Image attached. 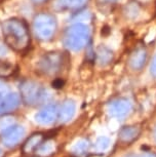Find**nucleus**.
I'll list each match as a JSON object with an SVG mask.
<instances>
[{"label":"nucleus","instance_id":"1","mask_svg":"<svg viewBox=\"0 0 156 157\" xmlns=\"http://www.w3.org/2000/svg\"><path fill=\"white\" fill-rule=\"evenodd\" d=\"M5 44L14 52H24L30 44V32L25 21L20 19L5 20L1 25Z\"/></svg>","mask_w":156,"mask_h":157},{"label":"nucleus","instance_id":"2","mask_svg":"<svg viewBox=\"0 0 156 157\" xmlns=\"http://www.w3.org/2000/svg\"><path fill=\"white\" fill-rule=\"evenodd\" d=\"M90 39V30L85 24L76 23L64 32L63 44L72 52H79L87 45Z\"/></svg>","mask_w":156,"mask_h":157},{"label":"nucleus","instance_id":"3","mask_svg":"<svg viewBox=\"0 0 156 157\" xmlns=\"http://www.w3.org/2000/svg\"><path fill=\"white\" fill-rule=\"evenodd\" d=\"M57 20L51 13H38L33 20V32L37 39L41 41L51 40L57 31Z\"/></svg>","mask_w":156,"mask_h":157},{"label":"nucleus","instance_id":"4","mask_svg":"<svg viewBox=\"0 0 156 157\" xmlns=\"http://www.w3.org/2000/svg\"><path fill=\"white\" fill-rule=\"evenodd\" d=\"M21 98L26 105L35 106L45 102L48 99V93L44 87L32 80H26L20 85Z\"/></svg>","mask_w":156,"mask_h":157},{"label":"nucleus","instance_id":"5","mask_svg":"<svg viewBox=\"0 0 156 157\" xmlns=\"http://www.w3.org/2000/svg\"><path fill=\"white\" fill-rule=\"evenodd\" d=\"M65 65V57L62 52H46L37 62V71L42 75L54 76L60 73Z\"/></svg>","mask_w":156,"mask_h":157},{"label":"nucleus","instance_id":"6","mask_svg":"<svg viewBox=\"0 0 156 157\" xmlns=\"http://www.w3.org/2000/svg\"><path fill=\"white\" fill-rule=\"evenodd\" d=\"M58 115L59 109L57 106L54 104H49L35 115V120L42 125H48V124L54 123L55 119H58Z\"/></svg>","mask_w":156,"mask_h":157},{"label":"nucleus","instance_id":"7","mask_svg":"<svg viewBox=\"0 0 156 157\" xmlns=\"http://www.w3.org/2000/svg\"><path fill=\"white\" fill-rule=\"evenodd\" d=\"M131 111V104L125 99H117L109 104V113L116 118H124Z\"/></svg>","mask_w":156,"mask_h":157},{"label":"nucleus","instance_id":"8","mask_svg":"<svg viewBox=\"0 0 156 157\" xmlns=\"http://www.w3.org/2000/svg\"><path fill=\"white\" fill-rule=\"evenodd\" d=\"M3 143L5 146L7 147H14L17 144L20 143V141L22 140L23 137L25 136V129L23 126L16 125L11 126L10 129H7L6 132H3L1 135Z\"/></svg>","mask_w":156,"mask_h":157},{"label":"nucleus","instance_id":"9","mask_svg":"<svg viewBox=\"0 0 156 157\" xmlns=\"http://www.w3.org/2000/svg\"><path fill=\"white\" fill-rule=\"evenodd\" d=\"M20 97L17 94H0V114L11 112L19 107Z\"/></svg>","mask_w":156,"mask_h":157},{"label":"nucleus","instance_id":"10","mask_svg":"<svg viewBox=\"0 0 156 157\" xmlns=\"http://www.w3.org/2000/svg\"><path fill=\"white\" fill-rule=\"evenodd\" d=\"M147 61V50L144 47H138L129 57V66L132 70L140 71Z\"/></svg>","mask_w":156,"mask_h":157},{"label":"nucleus","instance_id":"11","mask_svg":"<svg viewBox=\"0 0 156 157\" xmlns=\"http://www.w3.org/2000/svg\"><path fill=\"white\" fill-rule=\"evenodd\" d=\"M88 0H55V8L57 10H80L87 3Z\"/></svg>","mask_w":156,"mask_h":157},{"label":"nucleus","instance_id":"12","mask_svg":"<svg viewBox=\"0 0 156 157\" xmlns=\"http://www.w3.org/2000/svg\"><path fill=\"white\" fill-rule=\"evenodd\" d=\"M75 103L71 100H67L63 103L61 108L59 109V115L58 118L61 122H67L71 120L72 117L75 114Z\"/></svg>","mask_w":156,"mask_h":157},{"label":"nucleus","instance_id":"13","mask_svg":"<svg viewBox=\"0 0 156 157\" xmlns=\"http://www.w3.org/2000/svg\"><path fill=\"white\" fill-rule=\"evenodd\" d=\"M95 57L98 64L106 66L113 60V52L106 45H100L97 47Z\"/></svg>","mask_w":156,"mask_h":157},{"label":"nucleus","instance_id":"14","mask_svg":"<svg viewBox=\"0 0 156 157\" xmlns=\"http://www.w3.org/2000/svg\"><path fill=\"white\" fill-rule=\"evenodd\" d=\"M42 142H43L42 135L34 134V135H32L25 143L24 147H23V150H24V152H27V153L33 152V151L37 150V148L42 144Z\"/></svg>","mask_w":156,"mask_h":157},{"label":"nucleus","instance_id":"15","mask_svg":"<svg viewBox=\"0 0 156 157\" xmlns=\"http://www.w3.org/2000/svg\"><path fill=\"white\" fill-rule=\"evenodd\" d=\"M140 129L138 128L137 126H125L120 130V138L122 139L123 141L128 142V141H132L134 139H136V137L139 135Z\"/></svg>","mask_w":156,"mask_h":157},{"label":"nucleus","instance_id":"16","mask_svg":"<svg viewBox=\"0 0 156 157\" xmlns=\"http://www.w3.org/2000/svg\"><path fill=\"white\" fill-rule=\"evenodd\" d=\"M13 125H14L13 117L7 116V115L0 117V135H2L3 132H5L7 129H10Z\"/></svg>","mask_w":156,"mask_h":157},{"label":"nucleus","instance_id":"17","mask_svg":"<svg viewBox=\"0 0 156 157\" xmlns=\"http://www.w3.org/2000/svg\"><path fill=\"white\" fill-rule=\"evenodd\" d=\"M13 72V66L8 61L0 60V77H8Z\"/></svg>","mask_w":156,"mask_h":157},{"label":"nucleus","instance_id":"18","mask_svg":"<svg viewBox=\"0 0 156 157\" xmlns=\"http://www.w3.org/2000/svg\"><path fill=\"white\" fill-rule=\"evenodd\" d=\"M138 13H139V7L138 5H136L135 3H129L128 6H126V16L131 19H135Z\"/></svg>","mask_w":156,"mask_h":157},{"label":"nucleus","instance_id":"19","mask_svg":"<svg viewBox=\"0 0 156 157\" xmlns=\"http://www.w3.org/2000/svg\"><path fill=\"white\" fill-rule=\"evenodd\" d=\"M108 145H109L108 139L101 138V139H99L98 142L96 143V147H97V149H98V150H105L106 148L108 147Z\"/></svg>","mask_w":156,"mask_h":157},{"label":"nucleus","instance_id":"20","mask_svg":"<svg viewBox=\"0 0 156 157\" xmlns=\"http://www.w3.org/2000/svg\"><path fill=\"white\" fill-rule=\"evenodd\" d=\"M86 148H87V143L84 141H81V142H79V143H77V145H76L74 148V150L76 153L82 154L85 150H86Z\"/></svg>","mask_w":156,"mask_h":157},{"label":"nucleus","instance_id":"21","mask_svg":"<svg viewBox=\"0 0 156 157\" xmlns=\"http://www.w3.org/2000/svg\"><path fill=\"white\" fill-rule=\"evenodd\" d=\"M117 0H98V5L103 8H109L110 6L114 5Z\"/></svg>","mask_w":156,"mask_h":157},{"label":"nucleus","instance_id":"22","mask_svg":"<svg viewBox=\"0 0 156 157\" xmlns=\"http://www.w3.org/2000/svg\"><path fill=\"white\" fill-rule=\"evenodd\" d=\"M151 74L156 78V55L154 56L151 63Z\"/></svg>","mask_w":156,"mask_h":157},{"label":"nucleus","instance_id":"23","mask_svg":"<svg viewBox=\"0 0 156 157\" xmlns=\"http://www.w3.org/2000/svg\"><path fill=\"white\" fill-rule=\"evenodd\" d=\"M64 82L61 80V79H57V80H55L54 82H52V86L55 87V88H60L63 86Z\"/></svg>","mask_w":156,"mask_h":157},{"label":"nucleus","instance_id":"24","mask_svg":"<svg viewBox=\"0 0 156 157\" xmlns=\"http://www.w3.org/2000/svg\"><path fill=\"white\" fill-rule=\"evenodd\" d=\"M31 1L35 4H42V3H44V2L48 1V0H31Z\"/></svg>","mask_w":156,"mask_h":157},{"label":"nucleus","instance_id":"25","mask_svg":"<svg viewBox=\"0 0 156 157\" xmlns=\"http://www.w3.org/2000/svg\"><path fill=\"white\" fill-rule=\"evenodd\" d=\"M5 90H6V88H5V85L3 83H1V82H0V94L4 93Z\"/></svg>","mask_w":156,"mask_h":157},{"label":"nucleus","instance_id":"26","mask_svg":"<svg viewBox=\"0 0 156 157\" xmlns=\"http://www.w3.org/2000/svg\"><path fill=\"white\" fill-rule=\"evenodd\" d=\"M0 155H1V149H0Z\"/></svg>","mask_w":156,"mask_h":157},{"label":"nucleus","instance_id":"27","mask_svg":"<svg viewBox=\"0 0 156 157\" xmlns=\"http://www.w3.org/2000/svg\"><path fill=\"white\" fill-rule=\"evenodd\" d=\"M145 157H153V156H145Z\"/></svg>","mask_w":156,"mask_h":157},{"label":"nucleus","instance_id":"28","mask_svg":"<svg viewBox=\"0 0 156 157\" xmlns=\"http://www.w3.org/2000/svg\"><path fill=\"white\" fill-rule=\"evenodd\" d=\"M155 138H156V132H155Z\"/></svg>","mask_w":156,"mask_h":157}]
</instances>
